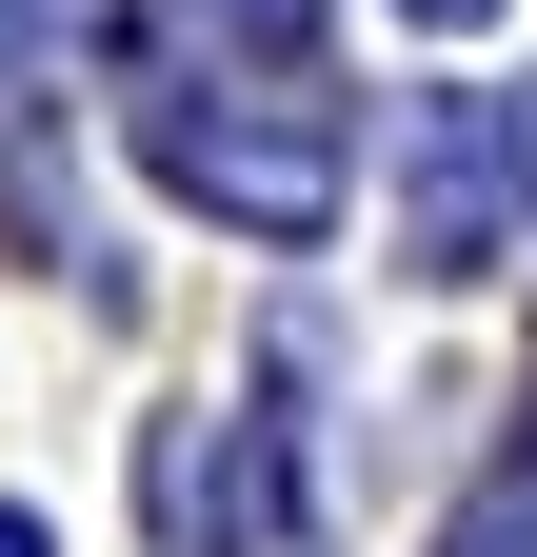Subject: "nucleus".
Wrapping results in <instances>:
<instances>
[{"label": "nucleus", "mask_w": 537, "mask_h": 557, "mask_svg": "<svg viewBox=\"0 0 537 557\" xmlns=\"http://www.w3.org/2000/svg\"><path fill=\"white\" fill-rule=\"evenodd\" d=\"M140 160L199 199V220H239V239H319L339 220V100H299V40L220 60L199 0L140 40Z\"/></svg>", "instance_id": "f257e3e1"}, {"label": "nucleus", "mask_w": 537, "mask_h": 557, "mask_svg": "<svg viewBox=\"0 0 537 557\" xmlns=\"http://www.w3.org/2000/svg\"><path fill=\"white\" fill-rule=\"evenodd\" d=\"M438 557H537V478H498V498H458V537Z\"/></svg>", "instance_id": "f03ea898"}, {"label": "nucleus", "mask_w": 537, "mask_h": 557, "mask_svg": "<svg viewBox=\"0 0 537 557\" xmlns=\"http://www.w3.org/2000/svg\"><path fill=\"white\" fill-rule=\"evenodd\" d=\"M0 557H60V537H40V518H0Z\"/></svg>", "instance_id": "7ed1b4c3"}, {"label": "nucleus", "mask_w": 537, "mask_h": 557, "mask_svg": "<svg viewBox=\"0 0 537 557\" xmlns=\"http://www.w3.org/2000/svg\"><path fill=\"white\" fill-rule=\"evenodd\" d=\"M419 21H498V0H419Z\"/></svg>", "instance_id": "20e7f679"}]
</instances>
